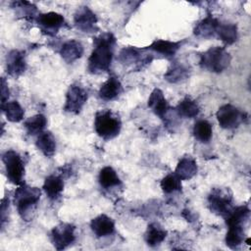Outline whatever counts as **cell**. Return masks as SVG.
<instances>
[{
    "mask_svg": "<svg viewBox=\"0 0 251 251\" xmlns=\"http://www.w3.org/2000/svg\"><path fill=\"white\" fill-rule=\"evenodd\" d=\"M116 45L117 38L112 32H103L93 38V49L87 64L89 73L99 75L109 71Z\"/></svg>",
    "mask_w": 251,
    "mask_h": 251,
    "instance_id": "obj_1",
    "label": "cell"
},
{
    "mask_svg": "<svg viewBox=\"0 0 251 251\" xmlns=\"http://www.w3.org/2000/svg\"><path fill=\"white\" fill-rule=\"evenodd\" d=\"M41 196V190L38 187L29 186L25 183L19 185L14 193V204L20 217L24 221H31L37 209Z\"/></svg>",
    "mask_w": 251,
    "mask_h": 251,
    "instance_id": "obj_2",
    "label": "cell"
},
{
    "mask_svg": "<svg viewBox=\"0 0 251 251\" xmlns=\"http://www.w3.org/2000/svg\"><path fill=\"white\" fill-rule=\"evenodd\" d=\"M94 129L99 137L111 140L119 135L122 129L120 116L110 109H103L95 114Z\"/></svg>",
    "mask_w": 251,
    "mask_h": 251,
    "instance_id": "obj_3",
    "label": "cell"
},
{
    "mask_svg": "<svg viewBox=\"0 0 251 251\" xmlns=\"http://www.w3.org/2000/svg\"><path fill=\"white\" fill-rule=\"evenodd\" d=\"M231 56L225 47L214 46L200 55L199 66L208 72L220 74L230 65Z\"/></svg>",
    "mask_w": 251,
    "mask_h": 251,
    "instance_id": "obj_4",
    "label": "cell"
},
{
    "mask_svg": "<svg viewBox=\"0 0 251 251\" xmlns=\"http://www.w3.org/2000/svg\"><path fill=\"white\" fill-rule=\"evenodd\" d=\"M207 200L210 211L223 218H226L234 207L232 192L228 187L213 188Z\"/></svg>",
    "mask_w": 251,
    "mask_h": 251,
    "instance_id": "obj_5",
    "label": "cell"
},
{
    "mask_svg": "<svg viewBox=\"0 0 251 251\" xmlns=\"http://www.w3.org/2000/svg\"><path fill=\"white\" fill-rule=\"evenodd\" d=\"M118 60L126 67L133 68V70H142L152 62L153 55L146 47L137 48L127 46L120 51Z\"/></svg>",
    "mask_w": 251,
    "mask_h": 251,
    "instance_id": "obj_6",
    "label": "cell"
},
{
    "mask_svg": "<svg viewBox=\"0 0 251 251\" xmlns=\"http://www.w3.org/2000/svg\"><path fill=\"white\" fill-rule=\"evenodd\" d=\"M8 180L15 185L25 183V162L22 156L15 150L9 149L2 155Z\"/></svg>",
    "mask_w": 251,
    "mask_h": 251,
    "instance_id": "obj_7",
    "label": "cell"
},
{
    "mask_svg": "<svg viewBox=\"0 0 251 251\" xmlns=\"http://www.w3.org/2000/svg\"><path fill=\"white\" fill-rule=\"evenodd\" d=\"M218 123L222 128H237L247 119L246 113L232 104H225L216 113Z\"/></svg>",
    "mask_w": 251,
    "mask_h": 251,
    "instance_id": "obj_8",
    "label": "cell"
},
{
    "mask_svg": "<svg viewBox=\"0 0 251 251\" xmlns=\"http://www.w3.org/2000/svg\"><path fill=\"white\" fill-rule=\"evenodd\" d=\"M88 99V91L82 85L74 83L70 85L64 105V110L68 113L78 114L86 104Z\"/></svg>",
    "mask_w": 251,
    "mask_h": 251,
    "instance_id": "obj_9",
    "label": "cell"
},
{
    "mask_svg": "<svg viewBox=\"0 0 251 251\" xmlns=\"http://www.w3.org/2000/svg\"><path fill=\"white\" fill-rule=\"evenodd\" d=\"M50 239L57 250L66 249L75 241V226L72 224L62 223L52 228Z\"/></svg>",
    "mask_w": 251,
    "mask_h": 251,
    "instance_id": "obj_10",
    "label": "cell"
},
{
    "mask_svg": "<svg viewBox=\"0 0 251 251\" xmlns=\"http://www.w3.org/2000/svg\"><path fill=\"white\" fill-rule=\"evenodd\" d=\"M98 19L95 13L87 6L79 7L74 15L75 26L84 33H93L98 30Z\"/></svg>",
    "mask_w": 251,
    "mask_h": 251,
    "instance_id": "obj_11",
    "label": "cell"
},
{
    "mask_svg": "<svg viewBox=\"0 0 251 251\" xmlns=\"http://www.w3.org/2000/svg\"><path fill=\"white\" fill-rule=\"evenodd\" d=\"M35 22L39 29L46 35L54 36L64 26V17L56 12H48L38 14L35 18Z\"/></svg>",
    "mask_w": 251,
    "mask_h": 251,
    "instance_id": "obj_12",
    "label": "cell"
},
{
    "mask_svg": "<svg viewBox=\"0 0 251 251\" xmlns=\"http://www.w3.org/2000/svg\"><path fill=\"white\" fill-rule=\"evenodd\" d=\"M26 70V60L24 51L11 50L6 56V72L12 77H19Z\"/></svg>",
    "mask_w": 251,
    "mask_h": 251,
    "instance_id": "obj_13",
    "label": "cell"
},
{
    "mask_svg": "<svg viewBox=\"0 0 251 251\" xmlns=\"http://www.w3.org/2000/svg\"><path fill=\"white\" fill-rule=\"evenodd\" d=\"M148 107L156 116H158L163 121L168 118L173 110L170 107L167 99L165 98L163 91L159 88H155L151 92L148 98Z\"/></svg>",
    "mask_w": 251,
    "mask_h": 251,
    "instance_id": "obj_14",
    "label": "cell"
},
{
    "mask_svg": "<svg viewBox=\"0 0 251 251\" xmlns=\"http://www.w3.org/2000/svg\"><path fill=\"white\" fill-rule=\"evenodd\" d=\"M183 41H170L165 39H156L146 48L151 52L155 53L166 59H173L176 52L181 47Z\"/></svg>",
    "mask_w": 251,
    "mask_h": 251,
    "instance_id": "obj_15",
    "label": "cell"
},
{
    "mask_svg": "<svg viewBox=\"0 0 251 251\" xmlns=\"http://www.w3.org/2000/svg\"><path fill=\"white\" fill-rule=\"evenodd\" d=\"M123 91L124 88L120 79L117 76L112 75L101 85L98 95L103 101H113L119 98Z\"/></svg>",
    "mask_w": 251,
    "mask_h": 251,
    "instance_id": "obj_16",
    "label": "cell"
},
{
    "mask_svg": "<svg viewBox=\"0 0 251 251\" xmlns=\"http://www.w3.org/2000/svg\"><path fill=\"white\" fill-rule=\"evenodd\" d=\"M90 228L97 237H106L115 232V222L105 214H101L90 222Z\"/></svg>",
    "mask_w": 251,
    "mask_h": 251,
    "instance_id": "obj_17",
    "label": "cell"
},
{
    "mask_svg": "<svg viewBox=\"0 0 251 251\" xmlns=\"http://www.w3.org/2000/svg\"><path fill=\"white\" fill-rule=\"evenodd\" d=\"M83 52V45L81 44V42L75 39H70L64 42L60 49V55L62 59L68 64H72L81 58Z\"/></svg>",
    "mask_w": 251,
    "mask_h": 251,
    "instance_id": "obj_18",
    "label": "cell"
},
{
    "mask_svg": "<svg viewBox=\"0 0 251 251\" xmlns=\"http://www.w3.org/2000/svg\"><path fill=\"white\" fill-rule=\"evenodd\" d=\"M220 21L211 15H208L200 22H198L193 29V33L198 38L208 39L216 35L217 27Z\"/></svg>",
    "mask_w": 251,
    "mask_h": 251,
    "instance_id": "obj_19",
    "label": "cell"
},
{
    "mask_svg": "<svg viewBox=\"0 0 251 251\" xmlns=\"http://www.w3.org/2000/svg\"><path fill=\"white\" fill-rule=\"evenodd\" d=\"M197 171L198 167L195 159L186 155L178 161L174 173L180 180H188L197 174Z\"/></svg>",
    "mask_w": 251,
    "mask_h": 251,
    "instance_id": "obj_20",
    "label": "cell"
},
{
    "mask_svg": "<svg viewBox=\"0 0 251 251\" xmlns=\"http://www.w3.org/2000/svg\"><path fill=\"white\" fill-rule=\"evenodd\" d=\"M43 191L50 200H57L60 198L64 189V180L59 175H49L43 183Z\"/></svg>",
    "mask_w": 251,
    "mask_h": 251,
    "instance_id": "obj_21",
    "label": "cell"
},
{
    "mask_svg": "<svg viewBox=\"0 0 251 251\" xmlns=\"http://www.w3.org/2000/svg\"><path fill=\"white\" fill-rule=\"evenodd\" d=\"M190 68L180 62H173L164 75V78L170 83H177L189 77Z\"/></svg>",
    "mask_w": 251,
    "mask_h": 251,
    "instance_id": "obj_22",
    "label": "cell"
},
{
    "mask_svg": "<svg viewBox=\"0 0 251 251\" xmlns=\"http://www.w3.org/2000/svg\"><path fill=\"white\" fill-rule=\"evenodd\" d=\"M167 230L159 223H151L148 225L144 234L147 245L151 247L159 246L167 237Z\"/></svg>",
    "mask_w": 251,
    "mask_h": 251,
    "instance_id": "obj_23",
    "label": "cell"
},
{
    "mask_svg": "<svg viewBox=\"0 0 251 251\" xmlns=\"http://www.w3.org/2000/svg\"><path fill=\"white\" fill-rule=\"evenodd\" d=\"M98 181L100 186L105 190H110L122 185V180L117 172L110 166H106L100 170Z\"/></svg>",
    "mask_w": 251,
    "mask_h": 251,
    "instance_id": "obj_24",
    "label": "cell"
},
{
    "mask_svg": "<svg viewBox=\"0 0 251 251\" xmlns=\"http://www.w3.org/2000/svg\"><path fill=\"white\" fill-rule=\"evenodd\" d=\"M35 145L45 157L51 158L56 152V139L50 131H42L39 133L37 135Z\"/></svg>",
    "mask_w": 251,
    "mask_h": 251,
    "instance_id": "obj_25",
    "label": "cell"
},
{
    "mask_svg": "<svg viewBox=\"0 0 251 251\" xmlns=\"http://www.w3.org/2000/svg\"><path fill=\"white\" fill-rule=\"evenodd\" d=\"M216 35L226 45L233 44L238 38V28L235 24L232 23H221L219 24L216 31Z\"/></svg>",
    "mask_w": 251,
    "mask_h": 251,
    "instance_id": "obj_26",
    "label": "cell"
},
{
    "mask_svg": "<svg viewBox=\"0 0 251 251\" xmlns=\"http://www.w3.org/2000/svg\"><path fill=\"white\" fill-rule=\"evenodd\" d=\"M175 111L179 118L181 117L185 119H192L198 116L200 112V107L195 100L187 96L179 101Z\"/></svg>",
    "mask_w": 251,
    "mask_h": 251,
    "instance_id": "obj_27",
    "label": "cell"
},
{
    "mask_svg": "<svg viewBox=\"0 0 251 251\" xmlns=\"http://www.w3.org/2000/svg\"><path fill=\"white\" fill-rule=\"evenodd\" d=\"M1 109L9 122L19 123L24 119L25 110L18 101H7L1 105Z\"/></svg>",
    "mask_w": 251,
    "mask_h": 251,
    "instance_id": "obj_28",
    "label": "cell"
},
{
    "mask_svg": "<svg viewBox=\"0 0 251 251\" xmlns=\"http://www.w3.org/2000/svg\"><path fill=\"white\" fill-rule=\"evenodd\" d=\"M47 126V119L42 114H36L24 122V126L29 135H38Z\"/></svg>",
    "mask_w": 251,
    "mask_h": 251,
    "instance_id": "obj_29",
    "label": "cell"
},
{
    "mask_svg": "<svg viewBox=\"0 0 251 251\" xmlns=\"http://www.w3.org/2000/svg\"><path fill=\"white\" fill-rule=\"evenodd\" d=\"M192 133L196 140L202 143H208L213 136L212 125L207 120H199L194 124Z\"/></svg>",
    "mask_w": 251,
    "mask_h": 251,
    "instance_id": "obj_30",
    "label": "cell"
},
{
    "mask_svg": "<svg viewBox=\"0 0 251 251\" xmlns=\"http://www.w3.org/2000/svg\"><path fill=\"white\" fill-rule=\"evenodd\" d=\"M245 239V227L231 226H227V232L226 234V244L230 249L238 248Z\"/></svg>",
    "mask_w": 251,
    "mask_h": 251,
    "instance_id": "obj_31",
    "label": "cell"
},
{
    "mask_svg": "<svg viewBox=\"0 0 251 251\" xmlns=\"http://www.w3.org/2000/svg\"><path fill=\"white\" fill-rule=\"evenodd\" d=\"M160 186L165 194H173L181 191V180L175 175V173L167 175L162 178Z\"/></svg>",
    "mask_w": 251,
    "mask_h": 251,
    "instance_id": "obj_32",
    "label": "cell"
},
{
    "mask_svg": "<svg viewBox=\"0 0 251 251\" xmlns=\"http://www.w3.org/2000/svg\"><path fill=\"white\" fill-rule=\"evenodd\" d=\"M13 8L20 10V14L24 17H35V13L37 12L36 6H34L32 3L30 2H26V1H16L12 3Z\"/></svg>",
    "mask_w": 251,
    "mask_h": 251,
    "instance_id": "obj_33",
    "label": "cell"
},
{
    "mask_svg": "<svg viewBox=\"0 0 251 251\" xmlns=\"http://www.w3.org/2000/svg\"><path fill=\"white\" fill-rule=\"evenodd\" d=\"M9 94H10V91L8 88V84L5 80V78L2 77V80H1V105L5 104L8 101Z\"/></svg>",
    "mask_w": 251,
    "mask_h": 251,
    "instance_id": "obj_34",
    "label": "cell"
}]
</instances>
